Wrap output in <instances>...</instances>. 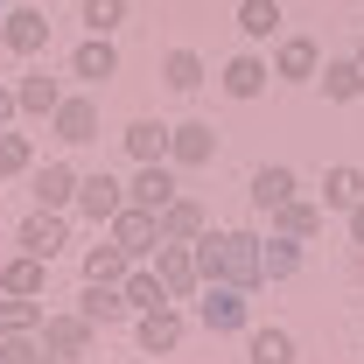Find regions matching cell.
Instances as JSON below:
<instances>
[{"instance_id": "obj_23", "label": "cell", "mask_w": 364, "mask_h": 364, "mask_svg": "<svg viewBox=\"0 0 364 364\" xmlns=\"http://www.w3.org/2000/svg\"><path fill=\"white\" fill-rule=\"evenodd\" d=\"M358 203H364V168H350V161H336V168L322 176V210H343V218H350Z\"/></svg>"}, {"instance_id": "obj_35", "label": "cell", "mask_w": 364, "mask_h": 364, "mask_svg": "<svg viewBox=\"0 0 364 364\" xmlns=\"http://www.w3.org/2000/svg\"><path fill=\"white\" fill-rule=\"evenodd\" d=\"M43 329H21V336H0V364H43Z\"/></svg>"}, {"instance_id": "obj_14", "label": "cell", "mask_w": 364, "mask_h": 364, "mask_svg": "<svg viewBox=\"0 0 364 364\" xmlns=\"http://www.w3.org/2000/svg\"><path fill=\"white\" fill-rule=\"evenodd\" d=\"M63 245H70V218L63 210H36L21 225V238H14V252H36V259H56Z\"/></svg>"}, {"instance_id": "obj_4", "label": "cell", "mask_w": 364, "mask_h": 364, "mask_svg": "<svg viewBox=\"0 0 364 364\" xmlns=\"http://www.w3.org/2000/svg\"><path fill=\"white\" fill-rule=\"evenodd\" d=\"M85 225H112L119 210H127V182H112L105 168H91V176H77V203H70Z\"/></svg>"}, {"instance_id": "obj_17", "label": "cell", "mask_w": 364, "mask_h": 364, "mask_svg": "<svg viewBox=\"0 0 364 364\" xmlns=\"http://www.w3.org/2000/svg\"><path fill=\"white\" fill-rule=\"evenodd\" d=\"M154 273H161V287H168L176 301L203 294V273H196V252H189V245H161V252H154Z\"/></svg>"}, {"instance_id": "obj_10", "label": "cell", "mask_w": 364, "mask_h": 364, "mask_svg": "<svg viewBox=\"0 0 364 364\" xmlns=\"http://www.w3.org/2000/svg\"><path fill=\"white\" fill-rule=\"evenodd\" d=\"M28 196H36V210H70V203H77V168H70V161L28 168Z\"/></svg>"}, {"instance_id": "obj_34", "label": "cell", "mask_w": 364, "mask_h": 364, "mask_svg": "<svg viewBox=\"0 0 364 364\" xmlns=\"http://www.w3.org/2000/svg\"><path fill=\"white\" fill-rule=\"evenodd\" d=\"M77 21H85V36H119L127 0H85V7H77Z\"/></svg>"}, {"instance_id": "obj_31", "label": "cell", "mask_w": 364, "mask_h": 364, "mask_svg": "<svg viewBox=\"0 0 364 364\" xmlns=\"http://www.w3.org/2000/svg\"><path fill=\"white\" fill-rule=\"evenodd\" d=\"M203 77H210V70H203L196 49H168V56H161V85L168 91H203Z\"/></svg>"}, {"instance_id": "obj_30", "label": "cell", "mask_w": 364, "mask_h": 364, "mask_svg": "<svg viewBox=\"0 0 364 364\" xmlns=\"http://www.w3.org/2000/svg\"><path fill=\"white\" fill-rule=\"evenodd\" d=\"M280 21H287L280 0H245V7H238V36H245V43H273Z\"/></svg>"}, {"instance_id": "obj_18", "label": "cell", "mask_w": 364, "mask_h": 364, "mask_svg": "<svg viewBox=\"0 0 364 364\" xmlns=\"http://www.w3.org/2000/svg\"><path fill=\"white\" fill-rule=\"evenodd\" d=\"M70 77H85V85L119 77V49H112V36H85V43L70 49Z\"/></svg>"}, {"instance_id": "obj_9", "label": "cell", "mask_w": 364, "mask_h": 364, "mask_svg": "<svg viewBox=\"0 0 364 364\" xmlns=\"http://www.w3.org/2000/svg\"><path fill=\"white\" fill-rule=\"evenodd\" d=\"M225 280L245 287V294L267 287V273H259V231H225Z\"/></svg>"}, {"instance_id": "obj_33", "label": "cell", "mask_w": 364, "mask_h": 364, "mask_svg": "<svg viewBox=\"0 0 364 364\" xmlns=\"http://www.w3.org/2000/svg\"><path fill=\"white\" fill-rule=\"evenodd\" d=\"M28 168H36V140L0 127V176H28Z\"/></svg>"}, {"instance_id": "obj_16", "label": "cell", "mask_w": 364, "mask_h": 364, "mask_svg": "<svg viewBox=\"0 0 364 364\" xmlns=\"http://www.w3.org/2000/svg\"><path fill=\"white\" fill-rule=\"evenodd\" d=\"M245 196H252V210H280V203H294V196H301V182H294V168H287V161H267V168H259V176L245 182Z\"/></svg>"}, {"instance_id": "obj_12", "label": "cell", "mask_w": 364, "mask_h": 364, "mask_svg": "<svg viewBox=\"0 0 364 364\" xmlns=\"http://www.w3.org/2000/svg\"><path fill=\"white\" fill-rule=\"evenodd\" d=\"M168 161H176V168H210V161H218V127H203V119L168 127Z\"/></svg>"}, {"instance_id": "obj_13", "label": "cell", "mask_w": 364, "mask_h": 364, "mask_svg": "<svg viewBox=\"0 0 364 364\" xmlns=\"http://www.w3.org/2000/svg\"><path fill=\"white\" fill-rule=\"evenodd\" d=\"M77 316L105 336V329H119V322H134V309H127V294L119 287H105V280H85V294H77Z\"/></svg>"}, {"instance_id": "obj_32", "label": "cell", "mask_w": 364, "mask_h": 364, "mask_svg": "<svg viewBox=\"0 0 364 364\" xmlns=\"http://www.w3.org/2000/svg\"><path fill=\"white\" fill-rule=\"evenodd\" d=\"M43 329V294H0V336Z\"/></svg>"}, {"instance_id": "obj_15", "label": "cell", "mask_w": 364, "mask_h": 364, "mask_svg": "<svg viewBox=\"0 0 364 364\" xmlns=\"http://www.w3.org/2000/svg\"><path fill=\"white\" fill-rule=\"evenodd\" d=\"M267 77H273V63L259 56V49H238L225 70H218V85H225V98H259L267 91Z\"/></svg>"}, {"instance_id": "obj_29", "label": "cell", "mask_w": 364, "mask_h": 364, "mask_svg": "<svg viewBox=\"0 0 364 364\" xmlns=\"http://www.w3.org/2000/svg\"><path fill=\"white\" fill-rule=\"evenodd\" d=\"M127 154H134V168L140 161H168V127H161V119H134V127H127Z\"/></svg>"}, {"instance_id": "obj_36", "label": "cell", "mask_w": 364, "mask_h": 364, "mask_svg": "<svg viewBox=\"0 0 364 364\" xmlns=\"http://www.w3.org/2000/svg\"><path fill=\"white\" fill-rule=\"evenodd\" d=\"M14 112H21V98H14V85H0V127H14Z\"/></svg>"}, {"instance_id": "obj_24", "label": "cell", "mask_w": 364, "mask_h": 364, "mask_svg": "<svg viewBox=\"0 0 364 364\" xmlns=\"http://www.w3.org/2000/svg\"><path fill=\"white\" fill-rule=\"evenodd\" d=\"M259 273H267V280H294V273H301V238L267 231V238H259Z\"/></svg>"}, {"instance_id": "obj_22", "label": "cell", "mask_w": 364, "mask_h": 364, "mask_svg": "<svg viewBox=\"0 0 364 364\" xmlns=\"http://www.w3.org/2000/svg\"><path fill=\"white\" fill-rule=\"evenodd\" d=\"M119 294H127V309H161V301H176V294H168V287H161V273H154V259H134V273H127V280H119Z\"/></svg>"}, {"instance_id": "obj_8", "label": "cell", "mask_w": 364, "mask_h": 364, "mask_svg": "<svg viewBox=\"0 0 364 364\" xmlns=\"http://www.w3.org/2000/svg\"><path fill=\"white\" fill-rule=\"evenodd\" d=\"M105 231L127 245V259H154V252H161V218H154V210H140V203H127Z\"/></svg>"}, {"instance_id": "obj_20", "label": "cell", "mask_w": 364, "mask_h": 364, "mask_svg": "<svg viewBox=\"0 0 364 364\" xmlns=\"http://www.w3.org/2000/svg\"><path fill=\"white\" fill-rule=\"evenodd\" d=\"M77 273H85V280H105V287H119V280L134 273V259H127V245L105 231L98 245H85V267H77Z\"/></svg>"}, {"instance_id": "obj_27", "label": "cell", "mask_w": 364, "mask_h": 364, "mask_svg": "<svg viewBox=\"0 0 364 364\" xmlns=\"http://www.w3.org/2000/svg\"><path fill=\"white\" fill-rule=\"evenodd\" d=\"M322 218H329L322 203L294 196V203H280V210H273V231H287V238H301V245H309V238H322Z\"/></svg>"}, {"instance_id": "obj_6", "label": "cell", "mask_w": 364, "mask_h": 364, "mask_svg": "<svg viewBox=\"0 0 364 364\" xmlns=\"http://www.w3.org/2000/svg\"><path fill=\"white\" fill-rule=\"evenodd\" d=\"M49 134L63 140V147H91V140H98V98H85V91H63V105L49 112Z\"/></svg>"}, {"instance_id": "obj_5", "label": "cell", "mask_w": 364, "mask_h": 364, "mask_svg": "<svg viewBox=\"0 0 364 364\" xmlns=\"http://www.w3.org/2000/svg\"><path fill=\"white\" fill-rule=\"evenodd\" d=\"M0 43L14 49V56H43L49 49V14L28 7V0H14V7L0 14Z\"/></svg>"}, {"instance_id": "obj_1", "label": "cell", "mask_w": 364, "mask_h": 364, "mask_svg": "<svg viewBox=\"0 0 364 364\" xmlns=\"http://www.w3.org/2000/svg\"><path fill=\"white\" fill-rule=\"evenodd\" d=\"M196 322H203L210 336H245V329H252V301H245V287L210 280V287H203V301H196Z\"/></svg>"}, {"instance_id": "obj_26", "label": "cell", "mask_w": 364, "mask_h": 364, "mask_svg": "<svg viewBox=\"0 0 364 364\" xmlns=\"http://www.w3.org/2000/svg\"><path fill=\"white\" fill-rule=\"evenodd\" d=\"M43 287H49V259H36V252H14L0 267V294H43Z\"/></svg>"}, {"instance_id": "obj_11", "label": "cell", "mask_w": 364, "mask_h": 364, "mask_svg": "<svg viewBox=\"0 0 364 364\" xmlns=\"http://www.w3.org/2000/svg\"><path fill=\"white\" fill-rule=\"evenodd\" d=\"M273 77H280V85H316V77H322V49L309 43V36H280V49H273Z\"/></svg>"}, {"instance_id": "obj_41", "label": "cell", "mask_w": 364, "mask_h": 364, "mask_svg": "<svg viewBox=\"0 0 364 364\" xmlns=\"http://www.w3.org/2000/svg\"><path fill=\"white\" fill-rule=\"evenodd\" d=\"M0 14H7V7H0Z\"/></svg>"}, {"instance_id": "obj_37", "label": "cell", "mask_w": 364, "mask_h": 364, "mask_svg": "<svg viewBox=\"0 0 364 364\" xmlns=\"http://www.w3.org/2000/svg\"><path fill=\"white\" fill-rule=\"evenodd\" d=\"M350 245H364V203L350 210Z\"/></svg>"}, {"instance_id": "obj_3", "label": "cell", "mask_w": 364, "mask_h": 364, "mask_svg": "<svg viewBox=\"0 0 364 364\" xmlns=\"http://www.w3.org/2000/svg\"><path fill=\"white\" fill-rule=\"evenodd\" d=\"M134 336H140L147 358H176L182 336H189V322H182L176 301H161V309H140V316H134Z\"/></svg>"}, {"instance_id": "obj_39", "label": "cell", "mask_w": 364, "mask_h": 364, "mask_svg": "<svg viewBox=\"0 0 364 364\" xmlns=\"http://www.w3.org/2000/svg\"><path fill=\"white\" fill-rule=\"evenodd\" d=\"M43 364H63V358H43Z\"/></svg>"}, {"instance_id": "obj_40", "label": "cell", "mask_w": 364, "mask_h": 364, "mask_svg": "<svg viewBox=\"0 0 364 364\" xmlns=\"http://www.w3.org/2000/svg\"><path fill=\"white\" fill-rule=\"evenodd\" d=\"M0 7H14V0H0Z\"/></svg>"}, {"instance_id": "obj_19", "label": "cell", "mask_w": 364, "mask_h": 364, "mask_svg": "<svg viewBox=\"0 0 364 364\" xmlns=\"http://www.w3.org/2000/svg\"><path fill=\"white\" fill-rule=\"evenodd\" d=\"M322 98L329 105H350V98H364V63H358V49L350 56H322Z\"/></svg>"}, {"instance_id": "obj_7", "label": "cell", "mask_w": 364, "mask_h": 364, "mask_svg": "<svg viewBox=\"0 0 364 364\" xmlns=\"http://www.w3.org/2000/svg\"><path fill=\"white\" fill-rule=\"evenodd\" d=\"M176 196H182V189H176V161H140V168H134V182H127V203L154 210V218H161Z\"/></svg>"}, {"instance_id": "obj_38", "label": "cell", "mask_w": 364, "mask_h": 364, "mask_svg": "<svg viewBox=\"0 0 364 364\" xmlns=\"http://www.w3.org/2000/svg\"><path fill=\"white\" fill-rule=\"evenodd\" d=\"M358 63H364V36H358Z\"/></svg>"}, {"instance_id": "obj_21", "label": "cell", "mask_w": 364, "mask_h": 364, "mask_svg": "<svg viewBox=\"0 0 364 364\" xmlns=\"http://www.w3.org/2000/svg\"><path fill=\"white\" fill-rule=\"evenodd\" d=\"M203 231H210V218H203L196 196H176V203L161 210V245H196Z\"/></svg>"}, {"instance_id": "obj_2", "label": "cell", "mask_w": 364, "mask_h": 364, "mask_svg": "<svg viewBox=\"0 0 364 364\" xmlns=\"http://www.w3.org/2000/svg\"><path fill=\"white\" fill-rule=\"evenodd\" d=\"M43 350L49 358H63V364H77L98 350V329H91L77 309H56V316H43Z\"/></svg>"}, {"instance_id": "obj_25", "label": "cell", "mask_w": 364, "mask_h": 364, "mask_svg": "<svg viewBox=\"0 0 364 364\" xmlns=\"http://www.w3.org/2000/svg\"><path fill=\"white\" fill-rule=\"evenodd\" d=\"M245 364H294V336H287L280 322H267V329L252 322V329H245Z\"/></svg>"}, {"instance_id": "obj_28", "label": "cell", "mask_w": 364, "mask_h": 364, "mask_svg": "<svg viewBox=\"0 0 364 364\" xmlns=\"http://www.w3.org/2000/svg\"><path fill=\"white\" fill-rule=\"evenodd\" d=\"M14 98H21V112H28V119H49V112L63 105V85H56V77H43V70H28V77L14 85Z\"/></svg>"}]
</instances>
